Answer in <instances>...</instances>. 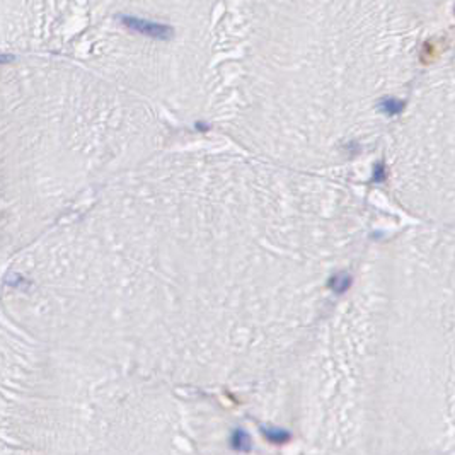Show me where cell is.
Here are the masks:
<instances>
[{"mask_svg": "<svg viewBox=\"0 0 455 455\" xmlns=\"http://www.w3.org/2000/svg\"><path fill=\"white\" fill-rule=\"evenodd\" d=\"M383 108H385V111H389V113H397V111L400 109V104L397 103V101H385V103H383Z\"/></svg>", "mask_w": 455, "mask_h": 455, "instance_id": "obj_2", "label": "cell"}, {"mask_svg": "<svg viewBox=\"0 0 455 455\" xmlns=\"http://www.w3.org/2000/svg\"><path fill=\"white\" fill-rule=\"evenodd\" d=\"M121 22H123V24L127 26L128 29H131V31L142 33V35L150 36V38L169 39L172 36V28H171V26L157 24V22H148V21H144V19H137V18H121Z\"/></svg>", "mask_w": 455, "mask_h": 455, "instance_id": "obj_1", "label": "cell"}]
</instances>
